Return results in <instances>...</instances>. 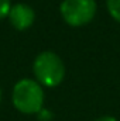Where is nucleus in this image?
<instances>
[{
	"instance_id": "2",
	"label": "nucleus",
	"mask_w": 120,
	"mask_h": 121,
	"mask_svg": "<svg viewBox=\"0 0 120 121\" xmlns=\"http://www.w3.org/2000/svg\"><path fill=\"white\" fill-rule=\"evenodd\" d=\"M32 73L42 87H57L65 78L64 60L52 51H42L32 62Z\"/></svg>"
},
{
	"instance_id": "6",
	"label": "nucleus",
	"mask_w": 120,
	"mask_h": 121,
	"mask_svg": "<svg viewBox=\"0 0 120 121\" xmlns=\"http://www.w3.org/2000/svg\"><path fill=\"white\" fill-rule=\"evenodd\" d=\"M11 9V1L10 0H0V20L7 18L9 13Z\"/></svg>"
},
{
	"instance_id": "5",
	"label": "nucleus",
	"mask_w": 120,
	"mask_h": 121,
	"mask_svg": "<svg viewBox=\"0 0 120 121\" xmlns=\"http://www.w3.org/2000/svg\"><path fill=\"white\" fill-rule=\"evenodd\" d=\"M106 7L110 17L120 23V0H106Z\"/></svg>"
},
{
	"instance_id": "3",
	"label": "nucleus",
	"mask_w": 120,
	"mask_h": 121,
	"mask_svg": "<svg viewBox=\"0 0 120 121\" xmlns=\"http://www.w3.org/2000/svg\"><path fill=\"white\" fill-rule=\"evenodd\" d=\"M96 0H62L60 13L62 20L71 27H83L95 18Z\"/></svg>"
},
{
	"instance_id": "7",
	"label": "nucleus",
	"mask_w": 120,
	"mask_h": 121,
	"mask_svg": "<svg viewBox=\"0 0 120 121\" xmlns=\"http://www.w3.org/2000/svg\"><path fill=\"white\" fill-rule=\"evenodd\" d=\"M95 121H117V120L115 117H112V116H102V117L96 118Z\"/></svg>"
},
{
	"instance_id": "4",
	"label": "nucleus",
	"mask_w": 120,
	"mask_h": 121,
	"mask_svg": "<svg viewBox=\"0 0 120 121\" xmlns=\"http://www.w3.org/2000/svg\"><path fill=\"white\" fill-rule=\"evenodd\" d=\"M11 27L17 31L28 30L35 21V13L32 7L26 3H17L13 4L10 9V13L7 16Z\"/></svg>"
},
{
	"instance_id": "1",
	"label": "nucleus",
	"mask_w": 120,
	"mask_h": 121,
	"mask_svg": "<svg viewBox=\"0 0 120 121\" xmlns=\"http://www.w3.org/2000/svg\"><path fill=\"white\" fill-rule=\"evenodd\" d=\"M11 101L14 108L23 114H38L44 106L42 86L34 79H20L13 87Z\"/></svg>"
},
{
	"instance_id": "8",
	"label": "nucleus",
	"mask_w": 120,
	"mask_h": 121,
	"mask_svg": "<svg viewBox=\"0 0 120 121\" xmlns=\"http://www.w3.org/2000/svg\"><path fill=\"white\" fill-rule=\"evenodd\" d=\"M0 101H1V89H0Z\"/></svg>"
}]
</instances>
